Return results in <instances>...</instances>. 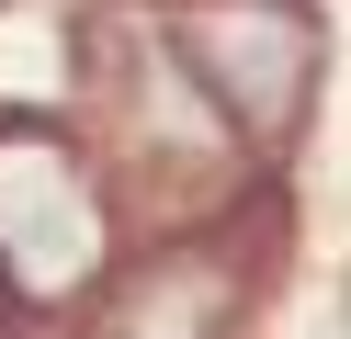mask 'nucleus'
<instances>
[{
  "mask_svg": "<svg viewBox=\"0 0 351 339\" xmlns=\"http://www.w3.org/2000/svg\"><path fill=\"white\" fill-rule=\"evenodd\" d=\"M102 249H114V215H102L91 170L57 136L0 125V283L12 294H80V283H102Z\"/></svg>",
  "mask_w": 351,
  "mask_h": 339,
  "instance_id": "f257e3e1",
  "label": "nucleus"
},
{
  "mask_svg": "<svg viewBox=\"0 0 351 339\" xmlns=\"http://www.w3.org/2000/svg\"><path fill=\"white\" fill-rule=\"evenodd\" d=\"M227 328H238V260L204 238L125 260L91 305V339H227Z\"/></svg>",
  "mask_w": 351,
  "mask_h": 339,
  "instance_id": "7ed1b4c3",
  "label": "nucleus"
},
{
  "mask_svg": "<svg viewBox=\"0 0 351 339\" xmlns=\"http://www.w3.org/2000/svg\"><path fill=\"white\" fill-rule=\"evenodd\" d=\"M182 57L204 79L215 113H238L250 136H283L317 79V23L283 12V0H227V12H193L182 23Z\"/></svg>",
  "mask_w": 351,
  "mask_h": 339,
  "instance_id": "f03ea898",
  "label": "nucleus"
}]
</instances>
